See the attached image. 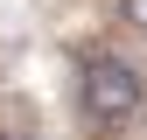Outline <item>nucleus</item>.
<instances>
[{"mask_svg":"<svg viewBox=\"0 0 147 140\" xmlns=\"http://www.w3.org/2000/svg\"><path fill=\"white\" fill-rule=\"evenodd\" d=\"M77 91H84V112L98 119V126H126V119L140 112V98H147V77L126 56H84V70H77Z\"/></svg>","mask_w":147,"mask_h":140,"instance_id":"1","label":"nucleus"},{"mask_svg":"<svg viewBox=\"0 0 147 140\" xmlns=\"http://www.w3.org/2000/svg\"><path fill=\"white\" fill-rule=\"evenodd\" d=\"M119 14H126V21H133L140 35H147V0H119Z\"/></svg>","mask_w":147,"mask_h":140,"instance_id":"2","label":"nucleus"}]
</instances>
